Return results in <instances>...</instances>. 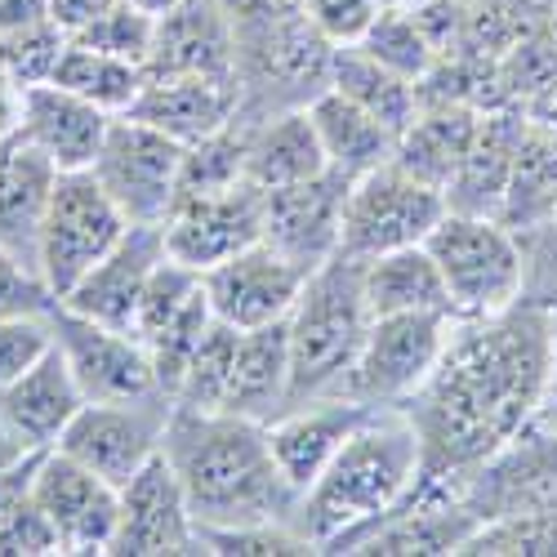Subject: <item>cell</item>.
I'll return each instance as SVG.
<instances>
[{"mask_svg": "<svg viewBox=\"0 0 557 557\" xmlns=\"http://www.w3.org/2000/svg\"><path fill=\"white\" fill-rule=\"evenodd\" d=\"M553 357L557 321L548 308L513 304L495 317H459L429 384L406 401L424 469L469 473L522 433L544 401Z\"/></svg>", "mask_w": 557, "mask_h": 557, "instance_id": "1", "label": "cell"}, {"mask_svg": "<svg viewBox=\"0 0 557 557\" xmlns=\"http://www.w3.org/2000/svg\"><path fill=\"white\" fill-rule=\"evenodd\" d=\"M331 89H339L344 99H352L375 121H384L393 134H401L414 121V112H420V85L384 67L361 45H339L331 54Z\"/></svg>", "mask_w": 557, "mask_h": 557, "instance_id": "31", "label": "cell"}, {"mask_svg": "<svg viewBox=\"0 0 557 557\" xmlns=\"http://www.w3.org/2000/svg\"><path fill=\"white\" fill-rule=\"evenodd\" d=\"M326 152L308 121V108H286L259 121H246V178L263 193L326 174Z\"/></svg>", "mask_w": 557, "mask_h": 557, "instance_id": "25", "label": "cell"}, {"mask_svg": "<svg viewBox=\"0 0 557 557\" xmlns=\"http://www.w3.org/2000/svg\"><path fill=\"white\" fill-rule=\"evenodd\" d=\"M375 406H361L352 397H308L286 406L282 414L268 420V446L276 455V469L304 495L321 469L335 459V450L348 442V433L366 420Z\"/></svg>", "mask_w": 557, "mask_h": 557, "instance_id": "20", "label": "cell"}, {"mask_svg": "<svg viewBox=\"0 0 557 557\" xmlns=\"http://www.w3.org/2000/svg\"><path fill=\"white\" fill-rule=\"evenodd\" d=\"M50 553H63L59 531L40 513V504L27 491H18L0 508V557H50Z\"/></svg>", "mask_w": 557, "mask_h": 557, "instance_id": "39", "label": "cell"}, {"mask_svg": "<svg viewBox=\"0 0 557 557\" xmlns=\"http://www.w3.org/2000/svg\"><path fill=\"white\" fill-rule=\"evenodd\" d=\"M5 152H10V144H0V157H5Z\"/></svg>", "mask_w": 557, "mask_h": 557, "instance_id": "52", "label": "cell"}, {"mask_svg": "<svg viewBox=\"0 0 557 557\" xmlns=\"http://www.w3.org/2000/svg\"><path fill=\"white\" fill-rule=\"evenodd\" d=\"M544 27L557 36V0H548V5H544Z\"/></svg>", "mask_w": 557, "mask_h": 557, "instance_id": "51", "label": "cell"}, {"mask_svg": "<svg viewBox=\"0 0 557 557\" xmlns=\"http://www.w3.org/2000/svg\"><path fill=\"white\" fill-rule=\"evenodd\" d=\"M308 121L321 138V152H326V165L344 178H357L366 170H375L384 161H393L397 134L375 121L366 108H357L352 99H344L339 89H321V95L308 103Z\"/></svg>", "mask_w": 557, "mask_h": 557, "instance_id": "28", "label": "cell"}, {"mask_svg": "<svg viewBox=\"0 0 557 557\" xmlns=\"http://www.w3.org/2000/svg\"><path fill=\"white\" fill-rule=\"evenodd\" d=\"M129 227L134 223L103 193L95 170H67L54 178L50 206H45V219H40L36 268L45 272L50 290L63 299Z\"/></svg>", "mask_w": 557, "mask_h": 557, "instance_id": "8", "label": "cell"}, {"mask_svg": "<svg viewBox=\"0 0 557 557\" xmlns=\"http://www.w3.org/2000/svg\"><path fill=\"white\" fill-rule=\"evenodd\" d=\"M544 5H548V0H544Z\"/></svg>", "mask_w": 557, "mask_h": 557, "instance_id": "53", "label": "cell"}, {"mask_svg": "<svg viewBox=\"0 0 557 557\" xmlns=\"http://www.w3.org/2000/svg\"><path fill=\"white\" fill-rule=\"evenodd\" d=\"M424 473V442L406 406H375L348 433L321 478L299 495L295 531L312 553H348L361 531L414 491Z\"/></svg>", "mask_w": 557, "mask_h": 557, "instance_id": "3", "label": "cell"}, {"mask_svg": "<svg viewBox=\"0 0 557 557\" xmlns=\"http://www.w3.org/2000/svg\"><path fill=\"white\" fill-rule=\"evenodd\" d=\"M459 499L478 518V531L557 508V433L531 420L463 473Z\"/></svg>", "mask_w": 557, "mask_h": 557, "instance_id": "9", "label": "cell"}, {"mask_svg": "<svg viewBox=\"0 0 557 557\" xmlns=\"http://www.w3.org/2000/svg\"><path fill=\"white\" fill-rule=\"evenodd\" d=\"M27 495L40 504V513L59 531L63 553H108L116 535L121 495L95 469H85L67 450L50 446L32 463Z\"/></svg>", "mask_w": 557, "mask_h": 557, "instance_id": "13", "label": "cell"}, {"mask_svg": "<svg viewBox=\"0 0 557 557\" xmlns=\"http://www.w3.org/2000/svg\"><path fill=\"white\" fill-rule=\"evenodd\" d=\"M54 304L59 295L45 282V272L0 246V317H50Z\"/></svg>", "mask_w": 557, "mask_h": 557, "instance_id": "40", "label": "cell"}, {"mask_svg": "<svg viewBox=\"0 0 557 557\" xmlns=\"http://www.w3.org/2000/svg\"><path fill=\"white\" fill-rule=\"evenodd\" d=\"M424 246L446 282L455 317H495L522 304V237L499 219L446 210Z\"/></svg>", "mask_w": 557, "mask_h": 557, "instance_id": "5", "label": "cell"}, {"mask_svg": "<svg viewBox=\"0 0 557 557\" xmlns=\"http://www.w3.org/2000/svg\"><path fill=\"white\" fill-rule=\"evenodd\" d=\"M446 193L414 178L397 161H384L348 178L344 223H339V255L375 259L388 250L424 246L429 232L446 219Z\"/></svg>", "mask_w": 557, "mask_h": 557, "instance_id": "6", "label": "cell"}, {"mask_svg": "<svg viewBox=\"0 0 557 557\" xmlns=\"http://www.w3.org/2000/svg\"><path fill=\"white\" fill-rule=\"evenodd\" d=\"M32 463H36V459H32ZM27 482H32V469H27V473H18L14 482H5V486H0V508H5V504H10L18 491H27Z\"/></svg>", "mask_w": 557, "mask_h": 557, "instance_id": "50", "label": "cell"}, {"mask_svg": "<svg viewBox=\"0 0 557 557\" xmlns=\"http://www.w3.org/2000/svg\"><path fill=\"white\" fill-rule=\"evenodd\" d=\"M531 116H535V121H540V125H544V129L557 138V89H553V95H548V99H544V103H540Z\"/></svg>", "mask_w": 557, "mask_h": 557, "instance_id": "48", "label": "cell"}, {"mask_svg": "<svg viewBox=\"0 0 557 557\" xmlns=\"http://www.w3.org/2000/svg\"><path fill=\"white\" fill-rule=\"evenodd\" d=\"M344 197H348V178L335 170L268 193L259 242L272 246L276 255H286L295 268L317 272L321 263H331L339 255Z\"/></svg>", "mask_w": 557, "mask_h": 557, "instance_id": "17", "label": "cell"}, {"mask_svg": "<svg viewBox=\"0 0 557 557\" xmlns=\"http://www.w3.org/2000/svg\"><path fill=\"white\" fill-rule=\"evenodd\" d=\"M174 401L165 393L134 397V401H85L76 420L59 437V450L95 469L116 491L144 469L148 459L161 455L165 429H170Z\"/></svg>", "mask_w": 557, "mask_h": 557, "instance_id": "11", "label": "cell"}, {"mask_svg": "<svg viewBox=\"0 0 557 557\" xmlns=\"http://www.w3.org/2000/svg\"><path fill=\"white\" fill-rule=\"evenodd\" d=\"M165 255H170L165 250V232L134 223L59 304L67 312H76V317L99 321V326L134 331V312H138V304H144V290H148L152 272H157V263Z\"/></svg>", "mask_w": 557, "mask_h": 557, "instance_id": "18", "label": "cell"}, {"mask_svg": "<svg viewBox=\"0 0 557 557\" xmlns=\"http://www.w3.org/2000/svg\"><path fill=\"white\" fill-rule=\"evenodd\" d=\"M116 495H121V508H116V535H112L108 553H121V557L201 553L188 491H183L165 450L157 459H148Z\"/></svg>", "mask_w": 557, "mask_h": 557, "instance_id": "15", "label": "cell"}, {"mask_svg": "<svg viewBox=\"0 0 557 557\" xmlns=\"http://www.w3.org/2000/svg\"><path fill=\"white\" fill-rule=\"evenodd\" d=\"M463 553H491V557H504V553H522V557H553L557 553V508L548 513H535V518H518V522H495V527H482Z\"/></svg>", "mask_w": 557, "mask_h": 557, "instance_id": "38", "label": "cell"}, {"mask_svg": "<svg viewBox=\"0 0 557 557\" xmlns=\"http://www.w3.org/2000/svg\"><path fill=\"white\" fill-rule=\"evenodd\" d=\"M63 50H67V32L59 23H40L32 32L0 40V72L23 89L45 85V81H54V67H59Z\"/></svg>", "mask_w": 557, "mask_h": 557, "instance_id": "37", "label": "cell"}, {"mask_svg": "<svg viewBox=\"0 0 557 557\" xmlns=\"http://www.w3.org/2000/svg\"><path fill=\"white\" fill-rule=\"evenodd\" d=\"M455 321H459L455 312H388V317H375L335 397H352L361 406H406L437 370V361L450 344Z\"/></svg>", "mask_w": 557, "mask_h": 557, "instance_id": "7", "label": "cell"}, {"mask_svg": "<svg viewBox=\"0 0 557 557\" xmlns=\"http://www.w3.org/2000/svg\"><path fill=\"white\" fill-rule=\"evenodd\" d=\"M304 18L312 23V32L326 45H361L366 32L375 27L384 0H299Z\"/></svg>", "mask_w": 557, "mask_h": 557, "instance_id": "42", "label": "cell"}, {"mask_svg": "<svg viewBox=\"0 0 557 557\" xmlns=\"http://www.w3.org/2000/svg\"><path fill=\"white\" fill-rule=\"evenodd\" d=\"M40 450H32L5 420H0V486L5 482H14L18 473H27L32 469V459H36Z\"/></svg>", "mask_w": 557, "mask_h": 557, "instance_id": "45", "label": "cell"}, {"mask_svg": "<svg viewBox=\"0 0 557 557\" xmlns=\"http://www.w3.org/2000/svg\"><path fill=\"white\" fill-rule=\"evenodd\" d=\"M50 321H54V344L63 348L85 401H134L161 393L157 366L134 331L99 326V321L67 312L63 304H54Z\"/></svg>", "mask_w": 557, "mask_h": 557, "instance_id": "14", "label": "cell"}, {"mask_svg": "<svg viewBox=\"0 0 557 557\" xmlns=\"http://www.w3.org/2000/svg\"><path fill=\"white\" fill-rule=\"evenodd\" d=\"M40 23H54L50 18V0H0V40L32 32Z\"/></svg>", "mask_w": 557, "mask_h": 557, "instance_id": "43", "label": "cell"}, {"mask_svg": "<svg viewBox=\"0 0 557 557\" xmlns=\"http://www.w3.org/2000/svg\"><path fill=\"white\" fill-rule=\"evenodd\" d=\"M183 144L138 116H116L103 148L95 157V178L121 206V214L138 227H161L178 201L183 178Z\"/></svg>", "mask_w": 557, "mask_h": 557, "instance_id": "10", "label": "cell"}, {"mask_svg": "<svg viewBox=\"0 0 557 557\" xmlns=\"http://www.w3.org/2000/svg\"><path fill=\"white\" fill-rule=\"evenodd\" d=\"M370 304L361 290V259L335 255L321 263L308 282L299 304L286 317L290 331V406L308 397H335L344 375L352 370L366 331Z\"/></svg>", "mask_w": 557, "mask_h": 557, "instance_id": "4", "label": "cell"}, {"mask_svg": "<svg viewBox=\"0 0 557 557\" xmlns=\"http://www.w3.org/2000/svg\"><path fill=\"white\" fill-rule=\"evenodd\" d=\"M116 116H108L103 108H95L89 99L72 95V89L45 81L32 85L23 99V144L36 148L59 174L67 170H89L103 148V138L112 129Z\"/></svg>", "mask_w": 557, "mask_h": 557, "instance_id": "21", "label": "cell"}, {"mask_svg": "<svg viewBox=\"0 0 557 557\" xmlns=\"http://www.w3.org/2000/svg\"><path fill=\"white\" fill-rule=\"evenodd\" d=\"M116 5V0H50V18L67 32V36H76L81 27H89L99 14H108Z\"/></svg>", "mask_w": 557, "mask_h": 557, "instance_id": "44", "label": "cell"}, {"mask_svg": "<svg viewBox=\"0 0 557 557\" xmlns=\"http://www.w3.org/2000/svg\"><path fill=\"white\" fill-rule=\"evenodd\" d=\"M237 339L242 331H232L227 321H210V331L201 335V344L193 348L188 366L178 375L174 388V410H197V414H214L227 410V388H232V361H237Z\"/></svg>", "mask_w": 557, "mask_h": 557, "instance_id": "34", "label": "cell"}, {"mask_svg": "<svg viewBox=\"0 0 557 557\" xmlns=\"http://www.w3.org/2000/svg\"><path fill=\"white\" fill-rule=\"evenodd\" d=\"M535 420L557 433V357H553V375H548V388H544V401L535 410Z\"/></svg>", "mask_w": 557, "mask_h": 557, "instance_id": "47", "label": "cell"}, {"mask_svg": "<svg viewBox=\"0 0 557 557\" xmlns=\"http://www.w3.org/2000/svg\"><path fill=\"white\" fill-rule=\"evenodd\" d=\"M557 214V138L531 116V129L522 138V152L508 178V193L499 206V223L513 227L518 237Z\"/></svg>", "mask_w": 557, "mask_h": 557, "instance_id": "32", "label": "cell"}, {"mask_svg": "<svg viewBox=\"0 0 557 557\" xmlns=\"http://www.w3.org/2000/svg\"><path fill=\"white\" fill-rule=\"evenodd\" d=\"M85 406V393L72 375V366L63 348L54 344L32 370L0 393V420H5L32 450H50L76 420V410Z\"/></svg>", "mask_w": 557, "mask_h": 557, "instance_id": "24", "label": "cell"}, {"mask_svg": "<svg viewBox=\"0 0 557 557\" xmlns=\"http://www.w3.org/2000/svg\"><path fill=\"white\" fill-rule=\"evenodd\" d=\"M125 5H134V10H144V14H152V18H161V14L178 10V5H183V0H125Z\"/></svg>", "mask_w": 557, "mask_h": 557, "instance_id": "49", "label": "cell"}, {"mask_svg": "<svg viewBox=\"0 0 557 557\" xmlns=\"http://www.w3.org/2000/svg\"><path fill=\"white\" fill-rule=\"evenodd\" d=\"M308 276L312 272L295 268L286 255H276L272 246L255 242L232 259L206 268L201 282H206L210 312L219 321H227L232 331H255V326H272V321L290 317Z\"/></svg>", "mask_w": 557, "mask_h": 557, "instance_id": "16", "label": "cell"}, {"mask_svg": "<svg viewBox=\"0 0 557 557\" xmlns=\"http://www.w3.org/2000/svg\"><path fill=\"white\" fill-rule=\"evenodd\" d=\"M361 50L375 54L384 67H393L397 76H406L414 85H420L433 72V63H437L433 40L424 36V27L414 23V14L406 5H384L380 18H375V27L366 32Z\"/></svg>", "mask_w": 557, "mask_h": 557, "instance_id": "35", "label": "cell"}, {"mask_svg": "<svg viewBox=\"0 0 557 557\" xmlns=\"http://www.w3.org/2000/svg\"><path fill=\"white\" fill-rule=\"evenodd\" d=\"M59 170L45 161L23 138H14L10 152L0 157V246L36 263V242H40V219L50 206Z\"/></svg>", "mask_w": 557, "mask_h": 557, "instance_id": "29", "label": "cell"}, {"mask_svg": "<svg viewBox=\"0 0 557 557\" xmlns=\"http://www.w3.org/2000/svg\"><path fill=\"white\" fill-rule=\"evenodd\" d=\"M54 85L72 89V95L89 99L95 108H103L108 116H125L138 95L148 85V72L138 63H125V59H112L103 50H89V45H76L67 36V50L54 67Z\"/></svg>", "mask_w": 557, "mask_h": 557, "instance_id": "33", "label": "cell"}, {"mask_svg": "<svg viewBox=\"0 0 557 557\" xmlns=\"http://www.w3.org/2000/svg\"><path fill=\"white\" fill-rule=\"evenodd\" d=\"M286 406H290V331H286V321L242 331L237 361H232L227 410L268 424L272 414H282Z\"/></svg>", "mask_w": 557, "mask_h": 557, "instance_id": "26", "label": "cell"}, {"mask_svg": "<svg viewBox=\"0 0 557 557\" xmlns=\"http://www.w3.org/2000/svg\"><path fill=\"white\" fill-rule=\"evenodd\" d=\"M531 129V112L522 108H491L478 125L469 157L459 161L455 178L446 183V206L459 214H499L508 178H513L522 138Z\"/></svg>", "mask_w": 557, "mask_h": 557, "instance_id": "23", "label": "cell"}, {"mask_svg": "<svg viewBox=\"0 0 557 557\" xmlns=\"http://www.w3.org/2000/svg\"><path fill=\"white\" fill-rule=\"evenodd\" d=\"M148 76H197L237 85V23L219 0H183L157 18Z\"/></svg>", "mask_w": 557, "mask_h": 557, "instance_id": "19", "label": "cell"}, {"mask_svg": "<svg viewBox=\"0 0 557 557\" xmlns=\"http://www.w3.org/2000/svg\"><path fill=\"white\" fill-rule=\"evenodd\" d=\"M23 99H27V89L0 72V144H14L23 134Z\"/></svg>", "mask_w": 557, "mask_h": 557, "instance_id": "46", "label": "cell"}, {"mask_svg": "<svg viewBox=\"0 0 557 557\" xmlns=\"http://www.w3.org/2000/svg\"><path fill=\"white\" fill-rule=\"evenodd\" d=\"M161 450L174 463L183 491H188L197 540L206 531L232 527H295L299 495L276 469L268 424L232 410H174Z\"/></svg>", "mask_w": 557, "mask_h": 557, "instance_id": "2", "label": "cell"}, {"mask_svg": "<svg viewBox=\"0 0 557 557\" xmlns=\"http://www.w3.org/2000/svg\"><path fill=\"white\" fill-rule=\"evenodd\" d=\"M76 45H89V50H103L112 59H125V63H138L148 67V54H152V40H157V18L125 5V0H116V5L108 14H99L89 27H81L72 36Z\"/></svg>", "mask_w": 557, "mask_h": 557, "instance_id": "36", "label": "cell"}, {"mask_svg": "<svg viewBox=\"0 0 557 557\" xmlns=\"http://www.w3.org/2000/svg\"><path fill=\"white\" fill-rule=\"evenodd\" d=\"M361 290L370 317L388 312H455L446 282L429 255V246H406L375 259H361Z\"/></svg>", "mask_w": 557, "mask_h": 557, "instance_id": "30", "label": "cell"}, {"mask_svg": "<svg viewBox=\"0 0 557 557\" xmlns=\"http://www.w3.org/2000/svg\"><path fill=\"white\" fill-rule=\"evenodd\" d=\"M157 125L174 144L193 148L242 116V85L232 81H197V76H148L138 103L125 112Z\"/></svg>", "mask_w": 557, "mask_h": 557, "instance_id": "22", "label": "cell"}, {"mask_svg": "<svg viewBox=\"0 0 557 557\" xmlns=\"http://www.w3.org/2000/svg\"><path fill=\"white\" fill-rule=\"evenodd\" d=\"M482 116L486 112L459 108V103H420L414 121L397 134L393 161L401 170H410L414 178H424V183H433V188L446 193V183L455 178L459 161L473 148Z\"/></svg>", "mask_w": 557, "mask_h": 557, "instance_id": "27", "label": "cell"}, {"mask_svg": "<svg viewBox=\"0 0 557 557\" xmlns=\"http://www.w3.org/2000/svg\"><path fill=\"white\" fill-rule=\"evenodd\" d=\"M54 348L50 317H0V393Z\"/></svg>", "mask_w": 557, "mask_h": 557, "instance_id": "41", "label": "cell"}, {"mask_svg": "<svg viewBox=\"0 0 557 557\" xmlns=\"http://www.w3.org/2000/svg\"><path fill=\"white\" fill-rule=\"evenodd\" d=\"M263 206L268 193L250 178H237L232 188H214V193H183L170 219L161 223L170 259L197 272L232 259L263 237Z\"/></svg>", "mask_w": 557, "mask_h": 557, "instance_id": "12", "label": "cell"}]
</instances>
